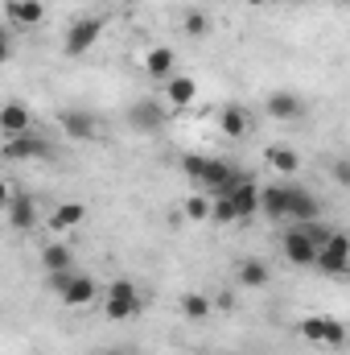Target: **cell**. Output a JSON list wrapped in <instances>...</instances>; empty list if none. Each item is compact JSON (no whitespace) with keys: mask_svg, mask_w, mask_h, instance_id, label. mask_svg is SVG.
I'll return each mask as SVG.
<instances>
[{"mask_svg":"<svg viewBox=\"0 0 350 355\" xmlns=\"http://www.w3.org/2000/svg\"><path fill=\"white\" fill-rule=\"evenodd\" d=\"M264 166L276 178H293L301 170V157H297L293 145H268V149H264Z\"/></svg>","mask_w":350,"mask_h":355,"instance_id":"d6986e66","label":"cell"},{"mask_svg":"<svg viewBox=\"0 0 350 355\" xmlns=\"http://www.w3.org/2000/svg\"><path fill=\"white\" fill-rule=\"evenodd\" d=\"M181 33H185V37H206V33H210V12H206V8H185Z\"/></svg>","mask_w":350,"mask_h":355,"instance_id":"4316f807","label":"cell"},{"mask_svg":"<svg viewBox=\"0 0 350 355\" xmlns=\"http://www.w3.org/2000/svg\"><path fill=\"white\" fill-rule=\"evenodd\" d=\"M42 268L46 272H75V252L66 244H46L42 248Z\"/></svg>","mask_w":350,"mask_h":355,"instance_id":"cb8c5ba5","label":"cell"},{"mask_svg":"<svg viewBox=\"0 0 350 355\" xmlns=\"http://www.w3.org/2000/svg\"><path fill=\"white\" fill-rule=\"evenodd\" d=\"M0 153L8 162H37V157H50V141L29 128V132H17V137H4Z\"/></svg>","mask_w":350,"mask_h":355,"instance_id":"5b68a950","label":"cell"},{"mask_svg":"<svg viewBox=\"0 0 350 355\" xmlns=\"http://www.w3.org/2000/svg\"><path fill=\"white\" fill-rule=\"evenodd\" d=\"M280 248H284V261L297 268H313V257H317V244L301 232V227H288L280 236Z\"/></svg>","mask_w":350,"mask_h":355,"instance_id":"9c48e42d","label":"cell"},{"mask_svg":"<svg viewBox=\"0 0 350 355\" xmlns=\"http://www.w3.org/2000/svg\"><path fill=\"white\" fill-rule=\"evenodd\" d=\"M210 306H214L219 314H231V310H235V293H227V289H223L219 297H210Z\"/></svg>","mask_w":350,"mask_h":355,"instance_id":"4dcf8cb0","label":"cell"},{"mask_svg":"<svg viewBox=\"0 0 350 355\" xmlns=\"http://www.w3.org/2000/svg\"><path fill=\"white\" fill-rule=\"evenodd\" d=\"M58 128H62V137H66V141H83V145L103 137V124H99L91 112H79V107L58 112Z\"/></svg>","mask_w":350,"mask_h":355,"instance_id":"8992f818","label":"cell"},{"mask_svg":"<svg viewBox=\"0 0 350 355\" xmlns=\"http://www.w3.org/2000/svg\"><path fill=\"white\" fill-rule=\"evenodd\" d=\"M202 170H206V157H198V153H185V157H181V174L190 178V182H198Z\"/></svg>","mask_w":350,"mask_h":355,"instance_id":"f546056e","label":"cell"},{"mask_svg":"<svg viewBox=\"0 0 350 355\" xmlns=\"http://www.w3.org/2000/svg\"><path fill=\"white\" fill-rule=\"evenodd\" d=\"M140 310H145V297H140V289L128 277H120V281L107 285V293H103V318L107 322H128Z\"/></svg>","mask_w":350,"mask_h":355,"instance_id":"6da1fadb","label":"cell"},{"mask_svg":"<svg viewBox=\"0 0 350 355\" xmlns=\"http://www.w3.org/2000/svg\"><path fill=\"white\" fill-rule=\"evenodd\" d=\"M145 71H149L153 79H161V83L174 79L177 75V54L169 50V46H153V50L145 54Z\"/></svg>","mask_w":350,"mask_h":355,"instance_id":"44dd1931","label":"cell"},{"mask_svg":"<svg viewBox=\"0 0 350 355\" xmlns=\"http://www.w3.org/2000/svg\"><path fill=\"white\" fill-rule=\"evenodd\" d=\"M284 219L293 223H309V219H322V198L297 182H288V207H284Z\"/></svg>","mask_w":350,"mask_h":355,"instance_id":"ba28073f","label":"cell"},{"mask_svg":"<svg viewBox=\"0 0 350 355\" xmlns=\"http://www.w3.org/2000/svg\"><path fill=\"white\" fill-rule=\"evenodd\" d=\"M334 4H350V0H334Z\"/></svg>","mask_w":350,"mask_h":355,"instance_id":"d590c367","label":"cell"},{"mask_svg":"<svg viewBox=\"0 0 350 355\" xmlns=\"http://www.w3.org/2000/svg\"><path fill=\"white\" fill-rule=\"evenodd\" d=\"M239 170L231 166V162H219V157H206V170H202V178H198V186L206 190V194H227L235 182H239Z\"/></svg>","mask_w":350,"mask_h":355,"instance_id":"30bf717a","label":"cell"},{"mask_svg":"<svg viewBox=\"0 0 350 355\" xmlns=\"http://www.w3.org/2000/svg\"><path fill=\"white\" fill-rule=\"evenodd\" d=\"M334 182L338 186H350V162H334Z\"/></svg>","mask_w":350,"mask_h":355,"instance_id":"1f68e13d","label":"cell"},{"mask_svg":"<svg viewBox=\"0 0 350 355\" xmlns=\"http://www.w3.org/2000/svg\"><path fill=\"white\" fill-rule=\"evenodd\" d=\"M235 281H239L243 289H264V285L272 281V268L264 265V261H239V268H235Z\"/></svg>","mask_w":350,"mask_h":355,"instance_id":"603a6c76","label":"cell"},{"mask_svg":"<svg viewBox=\"0 0 350 355\" xmlns=\"http://www.w3.org/2000/svg\"><path fill=\"white\" fill-rule=\"evenodd\" d=\"M95 355H132V352H120V347H103V352H95Z\"/></svg>","mask_w":350,"mask_h":355,"instance_id":"836d02e7","label":"cell"},{"mask_svg":"<svg viewBox=\"0 0 350 355\" xmlns=\"http://www.w3.org/2000/svg\"><path fill=\"white\" fill-rule=\"evenodd\" d=\"M297 335H301L305 343H313V347H342V343H347V327H342L338 318H330V314H309V318H301V322H297Z\"/></svg>","mask_w":350,"mask_h":355,"instance_id":"3957f363","label":"cell"},{"mask_svg":"<svg viewBox=\"0 0 350 355\" xmlns=\"http://www.w3.org/2000/svg\"><path fill=\"white\" fill-rule=\"evenodd\" d=\"M165 103H157V99H140V103H132L128 107V124L136 128V132H157L161 124H165Z\"/></svg>","mask_w":350,"mask_h":355,"instance_id":"4fadbf2b","label":"cell"},{"mask_svg":"<svg viewBox=\"0 0 350 355\" xmlns=\"http://www.w3.org/2000/svg\"><path fill=\"white\" fill-rule=\"evenodd\" d=\"M181 215H185L190 223H206V219H210V194H206V190H198V194H185V202H181Z\"/></svg>","mask_w":350,"mask_h":355,"instance_id":"484cf974","label":"cell"},{"mask_svg":"<svg viewBox=\"0 0 350 355\" xmlns=\"http://www.w3.org/2000/svg\"><path fill=\"white\" fill-rule=\"evenodd\" d=\"M284 207H288V182H268V186H260V211L268 219H284Z\"/></svg>","mask_w":350,"mask_h":355,"instance_id":"7402d4cb","label":"cell"},{"mask_svg":"<svg viewBox=\"0 0 350 355\" xmlns=\"http://www.w3.org/2000/svg\"><path fill=\"white\" fill-rule=\"evenodd\" d=\"M46 223H50L54 232H79V227L87 223V207H83L79 198H66V202H58V207L46 215Z\"/></svg>","mask_w":350,"mask_h":355,"instance_id":"2e32d148","label":"cell"},{"mask_svg":"<svg viewBox=\"0 0 350 355\" xmlns=\"http://www.w3.org/2000/svg\"><path fill=\"white\" fill-rule=\"evenodd\" d=\"M4 211H8V223H12L17 232H29V227H37V219H42V211H37V198H33V194H12Z\"/></svg>","mask_w":350,"mask_h":355,"instance_id":"e0dca14e","label":"cell"},{"mask_svg":"<svg viewBox=\"0 0 350 355\" xmlns=\"http://www.w3.org/2000/svg\"><path fill=\"white\" fill-rule=\"evenodd\" d=\"M194 99H198V83H194L190 75H174V79H165V107L185 112Z\"/></svg>","mask_w":350,"mask_h":355,"instance_id":"ffe728a7","label":"cell"},{"mask_svg":"<svg viewBox=\"0 0 350 355\" xmlns=\"http://www.w3.org/2000/svg\"><path fill=\"white\" fill-rule=\"evenodd\" d=\"M227 198H231V207H235L239 223H243V219H252V215H260V186H256L252 178H239V182L227 190Z\"/></svg>","mask_w":350,"mask_h":355,"instance_id":"5bb4252c","label":"cell"},{"mask_svg":"<svg viewBox=\"0 0 350 355\" xmlns=\"http://www.w3.org/2000/svg\"><path fill=\"white\" fill-rule=\"evenodd\" d=\"M46 21V4L42 0H4V25L12 29H37Z\"/></svg>","mask_w":350,"mask_h":355,"instance_id":"8fae6325","label":"cell"},{"mask_svg":"<svg viewBox=\"0 0 350 355\" xmlns=\"http://www.w3.org/2000/svg\"><path fill=\"white\" fill-rule=\"evenodd\" d=\"M29 128H33V112H29L21 99H8V103H0V132H4V137L29 132Z\"/></svg>","mask_w":350,"mask_h":355,"instance_id":"ac0fdd59","label":"cell"},{"mask_svg":"<svg viewBox=\"0 0 350 355\" xmlns=\"http://www.w3.org/2000/svg\"><path fill=\"white\" fill-rule=\"evenodd\" d=\"M12 54H17V33H12V25L0 21V67L12 62Z\"/></svg>","mask_w":350,"mask_h":355,"instance_id":"f1b7e54d","label":"cell"},{"mask_svg":"<svg viewBox=\"0 0 350 355\" xmlns=\"http://www.w3.org/2000/svg\"><path fill=\"white\" fill-rule=\"evenodd\" d=\"M313 268H322L326 277H347L350 268V240L347 232H330L326 236V244L317 248V257H313Z\"/></svg>","mask_w":350,"mask_h":355,"instance_id":"277c9868","label":"cell"},{"mask_svg":"<svg viewBox=\"0 0 350 355\" xmlns=\"http://www.w3.org/2000/svg\"><path fill=\"white\" fill-rule=\"evenodd\" d=\"M264 112H268V120H284V124H293V120L305 116V99H301L297 91H272V95L264 99Z\"/></svg>","mask_w":350,"mask_h":355,"instance_id":"7c38bea8","label":"cell"},{"mask_svg":"<svg viewBox=\"0 0 350 355\" xmlns=\"http://www.w3.org/2000/svg\"><path fill=\"white\" fill-rule=\"evenodd\" d=\"M8 198H12V186H8V178H0V211L8 207Z\"/></svg>","mask_w":350,"mask_h":355,"instance_id":"d6a6232c","label":"cell"},{"mask_svg":"<svg viewBox=\"0 0 350 355\" xmlns=\"http://www.w3.org/2000/svg\"><path fill=\"white\" fill-rule=\"evenodd\" d=\"M95 297H99V285H95V277H87V272H71L66 285L58 289V302L66 310H87Z\"/></svg>","mask_w":350,"mask_h":355,"instance_id":"52a82bcc","label":"cell"},{"mask_svg":"<svg viewBox=\"0 0 350 355\" xmlns=\"http://www.w3.org/2000/svg\"><path fill=\"white\" fill-rule=\"evenodd\" d=\"M99 37H103V17H75L66 25V33H62V54L66 58H83V54H91L99 46Z\"/></svg>","mask_w":350,"mask_h":355,"instance_id":"7a4b0ae2","label":"cell"},{"mask_svg":"<svg viewBox=\"0 0 350 355\" xmlns=\"http://www.w3.org/2000/svg\"><path fill=\"white\" fill-rule=\"evenodd\" d=\"M219 132H223L227 141H243V137L252 132V112H248V107H239V103L219 107Z\"/></svg>","mask_w":350,"mask_h":355,"instance_id":"9a60e30c","label":"cell"},{"mask_svg":"<svg viewBox=\"0 0 350 355\" xmlns=\"http://www.w3.org/2000/svg\"><path fill=\"white\" fill-rule=\"evenodd\" d=\"M239 4H252V8H264V4H272V0H239Z\"/></svg>","mask_w":350,"mask_h":355,"instance_id":"e575fe53","label":"cell"},{"mask_svg":"<svg viewBox=\"0 0 350 355\" xmlns=\"http://www.w3.org/2000/svg\"><path fill=\"white\" fill-rule=\"evenodd\" d=\"M177 306H181V314H185L190 322H206V318L214 314V306H210V297H206V293H181V302H177Z\"/></svg>","mask_w":350,"mask_h":355,"instance_id":"d4e9b609","label":"cell"},{"mask_svg":"<svg viewBox=\"0 0 350 355\" xmlns=\"http://www.w3.org/2000/svg\"><path fill=\"white\" fill-rule=\"evenodd\" d=\"M210 219L214 223H239V215H235V207H231V198L227 194H210Z\"/></svg>","mask_w":350,"mask_h":355,"instance_id":"83f0119b","label":"cell"}]
</instances>
